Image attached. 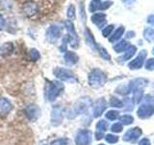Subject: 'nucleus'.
<instances>
[{"mask_svg":"<svg viewBox=\"0 0 154 145\" xmlns=\"http://www.w3.org/2000/svg\"><path fill=\"white\" fill-rule=\"evenodd\" d=\"M91 142V132L89 130H81L75 137L76 145H90Z\"/></svg>","mask_w":154,"mask_h":145,"instance_id":"obj_7","label":"nucleus"},{"mask_svg":"<svg viewBox=\"0 0 154 145\" xmlns=\"http://www.w3.org/2000/svg\"><path fill=\"white\" fill-rule=\"evenodd\" d=\"M111 130L113 133H120L122 130V125L120 123H115L111 127Z\"/></svg>","mask_w":154,"mask_h":145,"instance_id":"obj_35","label":"nucleus"},{"mask_svg":"<svg viewBox=\"0 0 154 145\" xmlns=\"http://www.w3.org/2000/svg\"><path fill=\"white\" fill-rule=\"evenodd\" d=\"M13 109V105L7 98L0 97V117H6Z\"/></svg>","mask_w":154,"mask_h":145,"instance_id":"obj_11","label":"nucleus"},{"mask_svg":"<svg viewBox=\"0 0 154 145\" xmlns=\"http://www.w3.org/2000/svg\"><path fill=\"white\" fill-rule=\"evenodd\" d=\"M119 111H117V110H109L108 112L105 114V117L108 120L114 121L119 117Z\"/></svg>","mask_w":154,"mask_h":145,"instance_id":"obj_30","label":"nucleus"},{"mask_svg":"<svg viewBox=\"0 0 154 145\" xmlns=\"http://www.w3.org/2000/svg\"><path fill=\"white\" fill-rule=\"evenodd\" d=\"M111 5H112V2L111 1H105V2H101V5H100V8L99 10H105V9H108Z\"/></svg>","mask_w":154,"mask_h":145,"instance_id":"obj_38","label":"nucleus"},{"mask_svg":"<svg viewBox=\"0 0 154 145\" xmlns=\"http://www.w3.org/2000/svg\"><path fill=\"white\" fill-rule=\"evenodd\" d=\"M96 48H97L100 56L102 57L103 59H105V60H110L111 59V56H110V54L108 53V51H107L106 48H104L102 46H100V45H96Z\"/></svg>","mask_w":154,"mask_h":145,"instance_id":"obj_23","label":"nucleus"},{"mask_svg":"<svg viewBox=\"0 0 154 145\" xmlns=\"http://www.w3.org/2000/svg\"><path fill=\"white\" fill-rule=\"evenodd\" d=\"M14 50V45L12 43H6L4 44L3 47H0V53L3 55V56H7L10 55Z\"/></svg>","mask_w":154,"mask_h":145,"instance_id":"obj_19","label":"nucleus"},{"mask_svg":"<svg viewBox=\"0 0 154 145\" xmlns=\"http://www.w3.org/2000/svg\"><path fill=\"white\" fill-rule=\"evenodd\" d=\"M105 140L107 141L108 143H117L119 141V137H117V135H114L112 134H109L107 135H105Z\"/></svg>","mask_w":154,"mask_h":145,"instance_id":"obj_32","label":"nucleus"},{"mask_svg":"<svg viewBox=\"0 0 154 145\" xmlns=\"http://www.w3.org/2000/svg\"><path fill=\"white\" fill-rule=\"evenodd\" d=\"M123 33H124V27H122V26L119 27L117 30H116V32L113 34V36L109 39V41L111 43H114L116 41H118L119 39H120V37L123 35Z\"/></svg>","mask_w":154,"mask_h":145,"instance_id":"obj_21","label":"nucleus"},{"mask_svg":"<svg viewBox=\"0 0 154 145\" xmlns=\"http://www.w3.org/2000/svg\"><path fill=\"white\" fill-rule=\"evenodd\" d=\"M106 108H107V102H106V100L104 98L98 99L94 104V108H93L94 116L95 118L100 117V116L103 114Z\"/></svg>","mask_w":154,"mask_h":145,"instance_id":"obj_10","label":"nucleus"},{"mask_svg":"<svg viewBox=\"0 0 154 145\" xmlns=\"http://www.w3.org/2000/svg\"><path fill=\"white\" fill-rule=\"evenodd\" d=\"M91 21L98 27H102L103 24L106 22V14L103 13H96L91 16Z\"/></svg>","mask_w":154,"mask_h":145,"instance_id":"obj_17","label":"nucleus"},{"mask_svg":"<svg viewBox=\"0 0 154 145\" xmlns=\"http://www.w3.org/2000/svg\"><path fill=\"white\" fill-rule=\"evenodd\" d=\"M88 81L89 85L93 88H100L107 81V76L105 75V72L102 70L96 68V69L91 70V72H90Z\"/></svg>","mask_w":154,"mask_h":145,"instance_id":"obj_3","label":"nucleus"},{"mask_svg":"<svg viewBox=\"0 0 154 145\" xmlns=\"http://www.w3.org/2000/svg\"><path fill=\"white\" fill-rule=\"evenodd\" d=\"M103 137V133H101V132H96V134H95V138L97 139V140H100L101 138Z\"/></svg>","mask_w":154,"mask_h":145,"instance_id":"obj_41","label":"nucleus"},{"mask_svg":"<svg viewBox=\"0 0 154 145\" xmlns=\"http://www.w3.org/2000/svg\"><path fill=\"white\" fill-rule=\"evenodd\" d=\"M29 56H30V59L32 61H38V59L41 58V53L38 52V50H36V48H32V50H30V52H29Z\"/></svg>","mask_w":154,"mask_h":145,"instance_id":"obj_27","label":"nucleus"},{"mask_svg":"<svg viewBox=\"0 0 154 145\" xmlns=\"http://www.w3.org/2000/svg\"><path fill=\"white\" fill-rule=\"evenodd\" d=\"M99 145H104V144H99Z\"/></svg>","mask_w":154,"mask_h":145,"instance_id":"obj_46","label":"nucleus"},{"mask_svg":"<svg viewBox=\"0 0 154 145\" xmlns=\"http://www.w3.org/2000/svg\"><path fill=\"white\" fill-rule=\"evenodd\" d=\"M110 105L113 106V108H122L123 106V103L119 99L116 98V97H112V98L110 99Z\"/></svg>","mask_w":154,"mask_h":145,"instance_id":"obj_26","label":"nucleus"},{"mask_svg":"<svg viewBox=\"0 0 154 145\" xmlns=\"http://www.w3.org/2000/svg\"><path fill=\"white\" fill-rule=\"evenodd\" d=\"M129 46L130 45L126 41H120V42H119L118 44H116V45L114 46V50L117 52H122V51H124L125 50H126Z\"/></svg>","mask_w":154,"mask_h":145,"instance_id":"obj_22","label":"nucleus"},{"mask_svg":"<svg viewBox=\"0 0 154 145\" xmlns=\"http://www.w3.org/2000/svg\"><path fill=\"white\" fill-rule=\"evenodd\" d=\"M53 75L55 76L56 79L61 81H66V82H74L77 81L75 75L70 70L66 69L62 67H56L53 70Z\"/></svg>","mask_w":154,"mask_h":145,"instance_id":"obj_4","label":"nucleus"},{"mask_svg":"<svg viewBox=\"0 0 154 145\" xmlns=\"http://www.w3.org/2000/svg\"><path fill=\"white\" fill-rule=\"evenodd\" d=\"M137 50V48L136 47H134V46H129L126 50H125L124 51V54L122 57H120L119 59L122 60V61H126V60H129L130 58H131L132 56H134L135 54V52H136Z\"/></svg>","mask_w":154,"mask_h":145,"instance_id":"obj_18","label":"nucleus"},{"mask_svg":"<svg viewBox=\"0 0 154 145\" xmlns=\"http://www.w3.org/2000/svg\"><path fill=\"white\" fill-rule=\"evenodd\" d=\"M122 1L126 4H131L132 2H134V0H122Z\"/></svg>","mask_w":154,"mask_h":145,"instance_id":"obj_43","label":"nucleus"},{"mask_svg":"<svg viewBox=\"0 0 154 145\" xmlns=\"http://www.w3.org/2000/svg\"><path fill=\"white\" fill-rule=\"evenodd\" d=\"M107 129H108V122H106L105 120H100L96 124V130L98 132L103 133L105 130H107Z\"/></svg>","mask_w":154,"mask_h":145,"instance_id":"obj_25","label":"nucleus"},{"mask_svg":"<svg viewBox=\"0 0 154 145\" xmlns=\"http://www.w3.org/2000/svg\"><path fill=\"white\" fill-rule=\"evenodd\" d=\"M24 113H25L26 117L28 118V120L30 121H36L40 118L41 116V108L36 104H29L25 106L24 108Z\"/></svg>","mask_w":154,"mask_h":145,"instance_id":"obj_6","label":"nucleus"},{"mask_svg":"<svg viewBox=\"0 0 154 145\" xmlns=\"http://www.w3.org/2000/svg\"><path fill=\"white\" fill-rule=\"evenodd\" d=\"M146 69L147 70H154V59L151 58V59H148L146 63Z\"/></svg>","mask_w":154,"mask_h":145,"instance_id":"obj_37","label":"nucleus"},{"mask_svg":"<svg viewBox=\"0 0 154 145\" xmlns=\"http://www.w3.org/2000/svg\"><path fill=\"white\" fill-rule=\"evenodd\" d=\"M69 43V35H66L63 38V42H62V46L60 47V50L62 52H66V45Z\"/></svg>","mask_w":154,"mask_h":145,"instance_id":"obj_34","label":"nucleus"},{"mask_svg":"<svg viewBox=\"0 0 154 145\" xmlns=\"http://www.w3.org/2000/svg\"><path fill=\"white\" fill-rule=\"evenodd\" d=\"M66 16L69 18H75V7L73 5H69V7L67 8Z\"/></svg>","mask_w":154,"mask_h":145,"instance_id":"obj_33","label":"nucleus"},{"mask_svg":"<svg viewBox=\"0 0 154 145\" xmlns=\"http://www.w3.org/2000/svg\"><path fill=\"white\" fill-rule=\"evenodd\" d=\"M132 36H134V32H131V31H130V32L127 34V38H132Z\"/></svg>","mask_w":154,"mask_h":145,"instance_id":"obj_44","label":"nucleus"},{"mask_svg":"<svg viewBox=\"0 0 154 145\" xmlns=\"http://www.w3.org/2000/svg\"><path fill=\"white\" fill-rule=\"evenodd\" d=\"M91 104V98H89V97L80 98L69 110H67L66 117L69 119L76 118L77 116H79L81 114H83L84 112H86V111L88 110V108H90Z\"/></svg>","mask_w":154,"mask_h":145,"instance_id":"obj_2","label":"nucleus"},{"mask_svg":"<svg viewBox=\"0 0 154 145\" xmlns=\"http://www.w3.org/2000/svg\"><path fill=\"white\" fill-rule=\"evenodd\" d=\"M50 145H69V140L66 137L57 138L55 140H53V141H51Z\"/></svg>","mask_w":154,"mask_h":145,"instance_id":"obj_28","label":"nucleus"},{"mask_svg":"<svg viewBox=\"0 0 154 145\" xmlns=\"http://www.w3.org/2000/svg\"><path fill=\"white\" fill-rule=\"evenodd\" d=\"M152 53H153V54H154V47H153V50H152Z\"/></svg>","mask_w":154,"mask_h":145,"instance_id":"obj_45","label":"nucleus"},{"mask_svg":"<svg viewBox=\"0 0 154 145\" xmlns=\"http://www.w3.org/2000/svg\"><path fill=\"white\" fill-rule=\"evenodd\" d=\"M113 29H114V25H108V26H106L103 30H102V35L104 37H108L111 32L113 31Z\"/></svg>","mask_w":154,"mask_h":145,"instance_id":"obj_36","label":"nucleus"},{"mask_svg":"<svg viewBox=\"0 0 154 145\" xmlns=\"http://www.w3.org/2000/svg\"><path fill=\"white\" fill-rule=\"evenodd\" d=\"M65 113L64 108L61 105H56L51 109L50 114V123L53 127H59L62 125L63 121H64Z\"/></svg>","mask_w":154,"mask_h":145,"instance_id":"obj_5","label":"nucleus"},{"mask_svg":"<svg viewBox=\"0 0 154 145\" xmlns=\"http://www.w3.org/2000/svg\"><path fill=\"white\" fill-rule=\"evenodd\" d=\"M143 36L146 38V40L149 42L154 40V30L152 28H146L143 32Z\"/></svg>","mask_w":154,"mask_h":145,"instance_id":"obj_29","label":"nucleus"},{"mask_svg":"<svg viewBox=\"0 0 154 145\" xmlns=\"http://www.w3.org/2000/svg\"><path fill=\"white\" fill-rule=\"evenodd\" d=\"M101 5V0H93L90 4V11L91 12H95L96 10H99Z\"/></svg>","mask_w":154,"mask_h":145,"instance_id":"obj_31","label":"nucleus"},{"mask_svg":"<svg viewBox=\"0 0 154 145\" xmlns=\"http://www.w3.org/2000/svg\"><path fill=\"white\" fill-rule=\"evenodd\" d=\"M146 80L143 79H134L129 83L128 85V89L129 91H137V90H143V88L146 85Z\"/></svg>","mask_w":154,"mask_h":145,"instance_id":"obj_15","label":"nucleus"},{"mask_svg":"<svg viewBox=\"0 0 154 145\" xmlns=\"http://www.w3.org/2000/svg\"><path fill=\"white\" fill-rule=\"evenodd\" d=\"M142 135V130L136 127V128H133V129H130L128 130L125 134L123 135V140L125 141H135V140H137Z\"/></svg>","mask_w":154,"mask_h":145,"instance_id":"obj_14","label":"nucleus"},{"mask_svg":"<svg viewBox=\"0 0 154 145\" xmlns=\"http://www.w3.org/2000/svg\"><path fill=\"white\" fill-rule=\"evenodd\" d=\"M22 12L26 17L31 18L38 13V5L36 2L29 0L22 5Z\"/></svg>","mask_w":154,"mask_h":145,"instance_id":"obj_9","label":"nucleus"},{"mask_svg":"<svg viewBox=\"0 0 154 145\" xmlns=\"http://www.w3.org/2000/svg\"><path fill=\"white\" fill-rule=\"evenodd\" d=\"M4 25H5V18L2 14H0V31L3 29Z\"/></svg>","mask_w":154,"mask_h":145,"instance_id":"obj_40","label":"nucleus"},{"mask_svg":"<svg viewBox=\"0 0 154 145\" xmlns=\"http://www.w3.org/2000/svg\"><path fill=\"white\" fill-rule=\"evenodd\" d=\"M138 116L142 119L149 118L152 114H154V106L152 105H142L138 108Z\"/></svg>","mask_w":154,"mask_h":145,"instance_id":"obj_12","label":"nucleus"},{"mask_svg":"<svg viewBox=\"0 0 154 145\" xmlns=\"http://www.w3.org/2000/svg\"><path fill=\"white\" fill-rule=\"evenodd\" d=\"M146 57V50H142L141 52L139 53V55L135 58L134 60H132L131 62L129 63V68L131 70H136V69H140L144 62V59Z\"/></svg>","mask_w":154,"mask_h":145,"instance_id":"obj_13","label":"nucleus"},{"mask_svg":"<svg viewBox=\"0 0 154 145\" xmlns=\"http://www.w3.org/2000/svg\"><path fill=\"white\" fill-rule=\"evenodd\" d=\"M148 22L151 23L152 25H154V16H150L148 18Z\"/></svg>","mask_w":154,"mask_h":145,"instance_id":"obj_42","label":"nucleus"},{"mask_svg":"<svg viewBox=\"0 0 154 145\" xmlns=\"http://www.w3.org/2000/svg\"><path fill=\"white\" fill-rule=\"evenodd\" d=\"M85 38H86L87 43H88V45L91 47H93V48H95L96 47V44L94 42V39L93 34H91V32L89 30L88 28H87L86 31H85Z\"/></svg>","mask_w":154,"mask_h":145,"instance_id":"obj_20","label":"nucleus"},{"mask_svg":"<svg viewBox=\"0 0 154 145\" xmlns=\"http://www.w3.org/2000/svg\"><path fill=\"white\" fill-rule=\"evenodd\" d=\"M139 145H150V141L147 138H143L141 141H140Z\"/></svg>","mask_w":154,"mask_h":145,"instance_id":"obj_39","label":"nucleus"},{"mask_svg":"<svg viewBox=\"0 0 154 145\" xmlns=\"http://www.w3.org/2000/svg\"><path fill=\"white\" fill-rule=\"evenodd\" d=\"M64 59H65V63L66 64V66H73L75 65L79 60L78 55L76 54L73 51H66L65 55H64Z\"/></svg>","mask_w":154,"mask_h":145,"instance_id":"obj_16","label":"nucleus"},{"mask_svg":"<svg viewBox=\"0 0 154 145\" xmlns=\"http://www.w3.org/2000/svg\"><path fill=\"white\" fill-rule=\"evenodd\" d=\"M65 86L60 81L56 80H45V98L48 102H54L61 94L64 92Z\"/></svg>","mask_w":154,"mask_h":145,"instance_id":"obj_1","label":"nucleus"},{"mask_svg":"<svg viewBox=\"0 0 154 145\" xmlns=\"http://www.w3.org/2000/svg\"><path fill=\"white\" fill-rule=\"evenodd\" d=\"M62 34V28L57 25V24H53V25L49 26L46 31V39L49 42H54L58 40L61 37Z\"/></svg>","mask_w":154,"mask_h":145,"instance_id":"obj_8","label":"nucleus"},{"mask_svg":"<svg viewBox=\"0 0 154 145\" xmlns=\"http://www.w3.org/2000/svg\"><path fill=\"white\" fill-rule=\"evenodd\" d=\"M133 121H134V118L131 115H122L119 117L120 124H123V125H130L133 123Z\"/></svg>","mask_w":154,"mask_h":145,"instance_id":"obj_24","label":"nucleus"}]
</instances>
